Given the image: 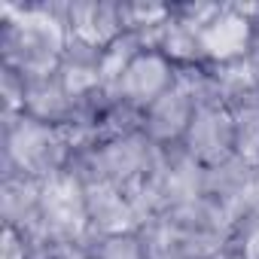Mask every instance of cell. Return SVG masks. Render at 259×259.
Masks as SVG:
<instances>
[{
  "mask_svg": "<svg viewBox=\"0 0 259 259\" xmlns=\"http://www.w3.org/2000/svg\"><path fill=\"white\" fill-rule=\"evenodd\" d=\"M0 259H28L25 241H22V235H19V229L13 223L4 226V238H0Z\"/></svg>",
  "mask_w": 259,
  "mask_h": 259,
  "instance_id": "6da1fadb",
  "label": "cell"
}]
</instances>
